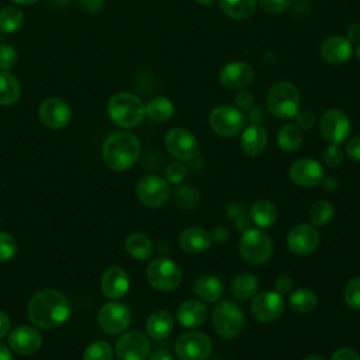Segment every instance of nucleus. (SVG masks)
<instances>
[{"mask_svg":"<svg viewBox=\"0 0 360 360\" xmlns=\"http://www.w3.org/2000/svg\"><path fill=\"white\" fill-rule=\"evenodd\" d=\"M277 143L284 152H295L302 143L301 129L294 124H285L277 134Z\"/></svg>","mask_w":360,"mask_h":360,"instance_id":"obj_35","label":"nucleus"},{"mask_svg":"<svg viewBox=\"0 0 360 360\" xmlns=\"http://www.w3.org/2000/svg\"><path fill=\"white\" fill-rule=\"evenodd\" d=\"M174 350L179 360H205L212 352V342L205 333L190 330L176 339Z\"/></svg>","mask_w":360,"mask_h":360,"instance_id":"obj_8","label":"nucleus"},{"mask_svg":"<svg viewBox=\"0 0 360 360\" xmlns=\"http://www.w3.org/2000/svg\"><path fill=\"white\" fill-rule=\"evenodd\" d=\"M208 122L217 135L231 138L242 131L245 125V117L238 108L232 105H218L211 111Z\"/></svg>","mask_w":360,"mask_h":360,"instance_id":"obj_10","label":"nucleus"},{"mask_svg":"<svg viewBox=\"0 0 360 360\" xmlns=\"http://www.w3.org/2000/svg\"><path fill=\"white\" fill-rule=\"evenodd\" d=\"M181 270L176 262L167 257L153 259L146 269L149 284L158 291H173L181 283Z\"/></svg>","mask_w":360,"mask_h":360,"instance_id":"obj_7","label":"nucleus"},{"mask_svg":"<svg viewBox=\"0 0 360 360\" xmlns=\"http://www.w3.org/2000/svg\"><path fill=\"white\" fill-rule=\"evenodd\" d=\"M346 155L354 160L360 162V135L352 138L346 145Z\"/></svg>","mask_w":360,"mask_h":360,"instance_id":"obj_49","label":"nucleus"},{"mask_svg":"<svg viewBox=\"0 0 360 360\" xmlns=\"http://www.w3.org/2000/svg\"><path fill=\"white\" fill-rule=\"evenodd\" d=\"M304 360H325V359L322 356H319V354H311V356L305 357Z\"/></svg>","mask_w":360,"mask_h":360,"instance_id":"obj_61","label":"nucleus"},{"mask_svg":"<svg viewBox=\"0 0 360 360\" xmlns=\"http://www.w3.org/2000/svg\"><path fill=\"white\" fill-rule=\"evenodd\" d=\"M335 215L333 205L326 200H318L309 208V221L314 226H323L332 221Z\"/></svg>","mask_w":360,"mask_h":360,"instance_id":"obj_37","label":"nucleus"},{"mask_svg":"<svg viewBox=\"0 0 360 360\" xmlns=\"http://www.w3.org/2000/svg\"><path fill=\"white\" fill-rule=\"evenodd\" d=\"M24 24V13L14 7L7 6L3 10H0V31L6 34L17 32Z\"/></svg>","mask_w":360,"mask_h":360,"instance_id":"obj_36","label":"nucleus"},{"mask_svg":"<svg viewBox=\"0 0 360 360\" xmlns=\"http://www.w3.org/2000/svg\"><path fill=\"white\" fill-rule=\"evenodd\" d=\"M18 53L10 44L0 45V70H10L17 63Z\"/></svg>","mask_w":360,"mask_h":360,"instance_id":"obj_43","label":"nucleus"},{"mask_svg":"<svg viewBox=\"0 0 360 360\" xmlns=\"http://www.w3.org/2000/svg\"><path fill=\"white\" fill-rule=\"evenodd\" d=\"M135 191L138 200L149 208H159L165 205L170 197L169 183L156 174H146L141 177Z\"/></svg>","mask_w":360,"mask_h":360,"instance_id":"obj_9","label":"nucleus"},{"mask_svg":"<svg viewBox=\"0 0 360 360\" xmlns=\"http://www.w3.org/2000/svg\"><path fill=\"white\" fill-rule=\"evenodd\" d=\"M208 316L207 305L200 300L183 301L176 311V319L184 328H198L204 325Z\"/></svg>","mask_w":360,"mask_h":360,"instance_id":"obj_23","label":"nucleus"},{"mask_svg":"<svg viewBox=\"0 0 360 360\" xmlns=\"http://www.w3.org/2000/svg\"><path fill=\"white\" fill-rule=\"evenodd\" d=\"M318 305L316 294L309 288H298L291 292L288 298V307L300 314H308Z\"/></svg>","mask_w":360,"mask_h":360,"instance_id":"obj_34","label":"nucleus"},{"mask_svg":"<svg viewBox=\"0 0 360 360\" xmlns=\"http://www.w3.org/2000/svg\"><path fill=\"white\" fill-rule=\"evenodd\" d=\"M210 233H211L212 242H217V243H225L228 240V238H229V231L225 226H217Z\"/></svg>","mask_w":360,"mask_h":360,"instance_id":"obj_51","label":"nucleus"},{"mask_svg":"<svg viewBox=\"0 0 360 360\" xmlns=\"http://www.w3.org/2000/svg\"><path fill=\"white\" fill-rule=\"evenodd\" d=\"M187 169L186 165L181 163V160L177 162H172L166 166L165 169V176H166V181L172 183V184H179L183 181V179L186 177Z\"/></svg>","mask_w":360,"mask_h":360,"instance_id":"obj_42","label":"nucleus"},{"mask_svg":"<svg viewBox=\"0 0 360 360\" xmlns=\"http://www.w3.org/2000/svg\"><path fill=\"white\" fill-rule=\"evenodd\" d=\"M107 112L111 121L121 128H134L139 125L146 115L142 100L127 91L117 93L108 100Z\"/></svg>","mask_w":360,"mask_h":360,"instance_id":"obj_3","label":"nucleus"},{"mask_svg":"<svg viewBox=\"0 0 360 360\" xmlns=\"http://www.w3.org/2000/svg\"><path fill=\"white\" fill-rule=\"evenodd\" d=\"M180 248L190 255H200L210 249L212 239L211 233L201 226H190L179 236Z\"/></svg>","mask_w":360,"mask_h":360,"instance_id":"obj_24","label":"nucleus"},{"mask_svg":"<svg viewBox=\"0 0 360 360\" xmlns=\"http://www.w3.org/2000/svg\"><path fill=\"white\" fill-rule=\"evenodd\" d=\"M235 101L239 107H249L253 103V97L249 91L246 90H239V93L235 97Z\"/></svg>","mask_w":360,"mask_h":360,"instance_id":"obj_53","label":"nucleus"},{"mask_svg":"<svg viewBox=\"0 0 360 360\" xmlns=\"http://www.w3.org/2000/svg\"><path fill=\"white\" fill-rule=\"evenodd\" d=\"M176 201L181 208H193L198 201V193L190 186H181L176 191Z\"/></svg>","mask_w":360,"mask_h":360,"instance_id":"obj_40","label":"nucleus"},{"mask_svg":"<svg viewBox=\"0 0 360 360\" xmlns=\"http://www.w3.org/2000/svg\"><path fill=\"white\" fill-rule=\"evenodd\" d=\"M173 325H174V321H173L172 314L165 309H159V311H155L148 318L146 332L152 339L162 340V339H166L172 333Z\"/></svg>","mask_w":360,"mask_h":360,"instance_id":"obj_27","label":"nucleus"},{"mask_svg":"<svg viewBox=\"0 0 360 360\" xmlns=\"http://www.w3.org/2000/svg\"><path fill=\"white\" fill-rule=\"evenodd\" d=\"M145 114L155 122H165L174 114V105L167 97L158 96L145 105Z\"/></svg>","mask_w":360,"mask_h":360,"instance_id":"obj_33","label":"nucleus"},{"mask_svg":"<svg viewBox=\"0 0 360 360\" xmlns=\"http://www.w3.org/2000/svg\"><path fill=\"white\" fill-rule=\"evenodd\" d=\"M290 180L300 187H315L323 180L322 165L311 158L295 160L288 170Z\"/></svg>","mask_w":360,"mask_h":360,"instance_id":"obj_18","label":"nucleus"},{"mask_svg":"<svg viewBox=\"0 0 360 360\" xmlns=\"http://www.w3.org/2000/svg\"><path fill=\"white\" fill-rule=\"evenodd\" d=\"M322 181H323V188L328 190V191H335L338 188V186H339L335 177H326Z\"/></svg>","mask_w":360,"mask_h":360,"instance_id":"obj_57","label":"nucleus"},{"mask_svg":"<svg viewBox=\"0 0 360 360\" xmlns=\"http://www.w3.org/2000/svg\"><path fill=\"white\" fill-rule=\"evenodd\" d=\"M83 360H112V347L105 340H96L86 347Z\"/></svg>","mask_w":360,"mask_h":360,"instance_id":"obj_38","label":"nucleus"},{"mask_svg":"<svg viewBox=\"0 0 360 360\" xmlns=\"http://www.w3.org/2000/svg\"><path fill=\"white\" fill-rule=\"evenodd\" d=\"M301 96L298 89L290 82L274 83L267 93L269 111L281 120H291L300 111Z\"/></svg>","mask_w":360,"mask_h":360,"instance_id":"obj_4","label":"nucleus"},{"mask_svg":"<svg viewBox=\"0 0 360 360\" xmlns=\"http://www.w3.org/2000/svg\"><path fill=\"white\" fill-rule=\"evenodd\" d=\"M98 325L108 335H118L128 329L131 323V311L125 304L111 301L98 311Z\"/></svg>","mask_w":360,"mask_h":360,"instance_id":"obj_14","label":"nucleus"},{"mask_svg":"<svg viewBox=\"0 0 360 360\" xmlns=\"http://www.w3.org/2000/svg\"><path fill=\"white\" fill-rule=\"evenodd\" d=\"M10 330V319L6 312L0 311V339H3Z\"/></svg>","mask_w":360,"mask_h":360,"instance_id":"obj_55","label":"nucleus"},{"mask_svg":"<svg viewBox=\"0 0 360 360\" xmlns=\"http://www.w3.org/2000/svg\"><path fill=\"white\" fill-rule=\"evenodd\" d=\"M15 253H17L15 239L6 232H0V262H7L13 259Z\"/></svg>","mask_w":360,"mask_h":360,"instance_id":"obj_41","label":"nucleus"},{"mask_svg":"<svg viewBox=\"0 0 360 360\" xmlns=\"http://www.w3.org/2000/svg\"><path fill=\"white\" fill-rule=\"evenodd\" d=\"M350 129V120L342 110L330 108L321 117L319 132L323 139L332 145H340L343 141H346Z\"/></svg>","mask_w":360,"mask_h":360,"instance_id":"obj_12","label":"nucleus"},{"mask_svg":"<svg viewBox=\"0 0 360 360\" xmlns=\"http://www.w3.org/2000/svg\"><path fill=\"white\" fill-rule=\"evenodd\" d=\"M352 42L340 35H330L325 38L319 46L322 59L330 65H343L352 56Z\"/></svg>","mask_w":360,"mask_h":360,"instance_id":"obj_21","label":"nucleus"},{"mask_svg":"<svg viewBox=\"0 0 360 360\" xmlns=\"http://www.w3.org/2000/svg\"><path fill=\"white\" fill-rule=\"evenodd\" d=\"M193 292L204 302H217L224 294V284L215 276L202 274L194 280Z\"/></svg>","mask_w":360,"mask_h":360,"instance_id":"obj_26","label":"nucleus"},{"mask_svg":"<svg viewBox=\"0 0 360 360\" xmlns=\"http://www.w3.org/2000/svg\"><path fill=\"white\" fill-rule=\"evenodd\" d=\"M41 333L27 325H20L14 328L8 336V346L11 347V350L22 356H31L37 353L41 349Z\"/></svg>","mask_w":360,"mask_h":360,"instance_id":"obj_20","label":"nucleus"},{"mask_svg":"<svg viewBox=\"0 0 360 360\" xmlns=\"http://www.w3.org/2000/svg\"><path fill=\"white\" fill-rule=\"evenodd\" d=\"M27 314L34 325L42 329H53L68 321L70 305L62 292L53 288H44L30 298Z\"/></svg>","mask_w":360,"mask_h":360,"instance_id":"obj_1","label":"nucleus"},{"mask_svg":"<svg viewBox=\"0 0 360 360\" xmlns=\"http://www.w3.org/2000/svg\"><path fill=\"white\" fill-rule=\"evenodd\" d=\"M330 360H360V354L350 347H342L332 354Z\"/></svg>","mask_w":360,"mask_h":360,"instance_id":"obj_50","label":"nucleus"},{"mask_svg":"<svg viewBox=\"0 0 360 360\" xmlns=\"http://www.w3.org/2000/svg\"><path fill=\"white\" fill-rule=\"evenodd\" d=\"M13 1L17 3V4H21V6H30V4L37 3L38 0H13Z\"/></svg>","mask_w":360,"mask_h":360,"instance_id":"obj_59","label":"nucleus"},{"mask_svg":"<svg viewBox=\"0 0 360 360\" xmlns=\"http://www.w3.org/2000/svg\"><path fill=\"white\" fill-rule=\"evenodd\" d=\"M41 122L51 129H60L66 127L72 118L69 104L59 97H49L44 100L38 110Z\"/></svg>","mask_w":360,"mask_h":360,"instance_id":"obj_17","label":"nucleus"},{"mask_svg":"<svg viewBox=\"0 0 360 360\" xmlns=\"http://www.w3.org/2000/svg\"><path fill=\"white\" fill-rule=\"evenodd\" d=\"M323 160L328 166L336 167L343 160V150L339 148V145H329L323 152Z\"/></svg>","mask_w":360,"mask_h":360,"instance_id":"obj_45","label":"nucleus"},{"mask_svg":"<svg viewBox=\"0 0 360 360\" xmlns=\"http://www.w3.org/2000/svg\"><path fill=\"white\" fill-rule=\"evenodd\" d=\"M285 308V301L277 291H264L253 297L250 312L257 322L270 323L278 319Z\"/></svg>","mask_w":360,"mask_h":360,"instance_id":"obj_13","label":"nucleus"},{"mask_svg":"<svg viewBox=\"0 0 360 360\" xmlns=\"http://www.w3.org/2000/svg\"><path fill=\"white\" fill-rule=\"evenodd\" d=\"M149 360H173V356L167 350L159 349L149 356Z\"/></svg>","mask_w":360,"mask_h":360,"instance_id":"obj_56","label":"nucleus"},{"mask_svg":"<svg viewBox=\"0 0 360 360\" xmlns=\"http://www.w3.org/2000/svg\"><path fill=\"white\" fill-rule=\"evenodd\" d=\"M125 249L134 259L146 260L152 256V240L142 232H132L125 239Z\"/></svg>","mask_w":360,"mask_h":360,"instance_id":"obj_30","label":"nucleus"},{"mask_svg":"<svg viewBox=\"0 0 360 360\" xmlns=\"http://www.w3.org/2000/svg\"><path fill=\"white\" fill-rule=\"evenodd\" d=\"M292 284H294V281H292V278L290 277V276H287V274H281V276H278L276 280H274V291H277L278 294H287L288 291H291V288H292Z\"/></svg>","mask_w":360,"mask_h":360,"instance_id":"obj_48","label":"nucleus"},{"mask_svg":"<svg viewBox=\"0 0 360 360\" xmlns=\"http://www.w3.org/2000/svg\"><path fill=\"white\" fill-rule=\"evenodd\" d=\"M257 0H219V7L233 20H246L255 14Z\"/></svg>","mask_w":360,"mask_h":360,"instance_id":"obj_32","label":"nucleus"},{"mask_svg":"<svg viewBox=\"0 0 360 360\" xmlns=\"http://www.w3.org/2000/svg\"><path fill=\"white\" fill-rule=\"evenodd\" d=\"M253 68L246 62H231L219 70V82L228 90H242L253 80Z\"/></svg>","mask_w":360,"mask_h":360,"instance_id":"obj_19","label":"nucleus"},{"mask_svg":"<svg viewBox=\"0 0 360 360\" xmlns=\"http://www.w3.org/2000/svg\"><path fill=\"white\" fill-rule=\"evenodd\" d=\"M356 56L359 58V60H360V44L357 45V48H356Z\"/></svg>","mask_w":360,"mask_h":360,"instance_id":"obj_62","label":"nucleus"},{"mask_svg":"<svg viewBox=\"0 0 360 360\" xmlns=\"http://www.w3.org/2000/svg\"><path fill=\"white\" fill-rule=\"evenodd\" d=\"M141 155L139 139L127 131H118L104 141L103 159L104 163L114 172L129 169Z\"/></svg>","mask_w":360,"mask_h":360,"instance_id":"obj_2","label":"nucleus"},{"mask_svg":"<svg viewBox=\"0 0 360 360\" xmlns=\"http://www.w3.org/2000/svg\"><path fill=\"white\" fill-rule=\"evenodd\" d=\"M21 96L20 82L7 70H0V105H11Z\"/></svg>","mask_w":360,"mask_h":360,"instance_id":"obj_31","label":"nucleus"},{"mask_svg":"<svg viewBox=\"0 0 360 360\" xmlns=\"http://www.w3.org/2000/svg\"><path fill=\"white\" fill-rule=\"evenodd\" d=\"M197 3H200V4H202V6H212L217 0H195Z\"/></svg>","mask_w":360,"mask_h":360,"instance_id":"obj_60","label":"nucleus"},{"mask_svg":"<svg viewBox=\"0 0 360 360\" xmlns=\"http://www.w3.org/2000/svg\"><path fill=\"white\" fill-rule=\"evenodd\" d=\"M228 212H229L231 218L233 219L236 228L243 229V231H246V229L249 228V226H248V221H246V219H248V215L245 214L243 207L236 205V204H231V205L228 207Z\"/></svg>","mask_w":360,"mask_h":360,"instance_id":"obj_46","label":"nucleus"},{"mask_svg":"<svg viewBox=\"0 0 360 360\" xmlns=\"http://www.w3.org/2000/svg\"><path fill=\"white\" fill-rule=\"evenodd\" d=\"M238 250L240 257L255 266L266 263L274 252V245L267 233L257 228H248L239 239Z\"/></svg>","mask_w":360,"mask_h":360,"instance_id":"obj_5","label":"nucleus"},{"mask_svg":"<svg viewBox=\"0 0 360 360\" xmlns=\"http://www.w3.org/2000/svg\"><path fill=\"white\" fill-rule=\"evenodd\" d=\"M343 298L349 308L360 311V277H353L349 280L343 291Z\"/></svg>","mask_w":360,"mask_h":360,"instance_id":"obj_39","label":"nucleus"},{"mask_svg":"<svg viewBox=\"0 0 360 360\" xmlns=\"http://www.w3.org/2000/svg\"><path fill=\"white\" fill-rule=\"evenodd\" d=\"M80 6L89 13H98L103 8V0H79Z\"/></svg>","mask_w":360,"mask_h":360,"instance_id":"obj_52","label":"nucleus"},{"mask_svg":"<svg viewBox=\"0 0 360 360\" xmlns=\"http://www.w3.org/2000/svg\"><path fill=\"white\" fill-rule=\"evenodd\" d=\"M149 352V339L139 330L124 333L115 343V356L118 360H146Z\"/></svg>","mask_w":360,"mask_h":360,"instance_id":"obj_16","label":"nucleus"},{"mask_svg":"<svg viewBox=\"0 0 360 360\" xmlns=\"http://www.w3.org/2000/svg\"><path fill=\"white\" fill-rule=\"evenodd\" d=\"M245 325V315L239 305L232 301H219L212 311V326L224 339L236 338Z\"/></svg>","mask_w":360,"mask_h":360,"instance_id":"obj_6","label":"nucleus"},{"mask_svg":"<svg viewBox=\"0 0 360 360\" xmlns=\"http://www.w3.org/2000/svg\"><path fill=\"white\" fill-rule=\"evenodd\" d=\"M259 290V280L255 274L243 271L233 277L231 284V291L235 298L240 301H248L256 295Z\"/></svg>","mask_w":360,"mask_h":360,"instance_id":"obj_28","label":"nucleus"},{"mask_svg":"<svg viewBox=\"0 0 360 360\" xmlns=\"http://www.w3.org/2000/svg\"><path fill=\"white\" fill-rule=\"evenodd\" d=\"M0 360H13L8 347L3 343H0Z\"/></svg>","mask_w":360,"mask_h":360,"instance_id":"obj_58","label":"nucleus"},{"mask_svg":"<svg viewBox=\"0 0 360 360\" xmlns=\"http://www.w3.org/2000/svg\"><path fill=\"white\" fill-rule=\"evenodd\" d=\"M277 208L269 200H257L249 210V218L259 228H269L277 221Z\"/></svg>","mask_w":360,"mask_h":360,"instance_id":"obj_29","label":"nucleus"},{"mask_svg":"<svg viewBox=\"0 0 360 360\" xmlns=\"http://www.w3.org/2000/svg\"><path fill=\"white\" fill-rule=\"evenodd\" d=\"M260 7L270 14L284 13L292 3V0H257Z\"/></svg>","mask_w":360,"mask_h":360,"instance_id":"obj_44","label":"nucleus"},{"mask_svg":"<svg viewBox=\"0 0 360 360\" xmlns=\"http://www.w3.org/2000/svg\"><path fill=\"white\" fill-rule=\"evenodd\" d=\"M267 146V132L260 125H249L240 136V149L248 156H259Z\"/></svg>","mask_w":360,"mask_h":360,"instance_id":"obj_25","label":"nucleus"},{"mask_svg":"<svg viewBox=\"0 0 360 360\" xmlns=\"http://www.w3.org/2000/svg\"><path fill=\"white\" fill-rule=\"evenodd\" d=\"M295 122L300 129H311L315 125L316 120L311 111H298V114L295 115Z\"/></svg>","mask_w":360,"mask_h":360,"instance_id":"obj_47","label":"nucleus"},{"mask_svg":"<svg viewBox=\"0 0 360 360\" xmlns=\"http://www.w3.org/2000/svg\"><path fill=\"white\" fill-rule=\"evenodd\" d=\"M346 34L350 42H360V22H352L347 27Z\"/></svg>","mask_w":360,"mask_h":360,"instance_id":"obj_54","label":"nucleus"},{"mask_svg":"<svg viewBox=\"0 0 360 360\" xmlns=\"http://www.w3.org/2000/svg\"><path fill=\"white\" fill-rule=\"evenodd\" d=\"M165 148L177 160H191L198 156L200 145L193 132L186 128H173L165 136Z\"/></svg>","mask_w":360,"mask_h":360,"instance_id":"obj_11","label":"nucleus"},{"mask_svg":"<svg viewBox=\"0 0 360 360\" xmlns=\"http://www.w3.org/2000/svg\"><path fill=\"white\" fill-rule=\"evenodd\" d=\"M321 243V233L316 226L309 224H300L290 229L287 235L288 249L298 256H308L314 253Z\"/></svg>","mask_w":360,"mask_h":360,"instance_id":"obj_15","label":"nucleus"},{"mask_svg":"<svg viewBox=\"0 0 360 360\" xmlns=\"http://www.w3.org/2000/svg\"><path fill=\"white\" fill-rule=\"evenodd\" d=\"M129 290V277L121 267L112 266L101 276V291L107 298L118 300Z\"/></svg>","mask_w":360,"mask_h":360,"instance_id":"obj_22","label":"nucleus"}]
</instances>
